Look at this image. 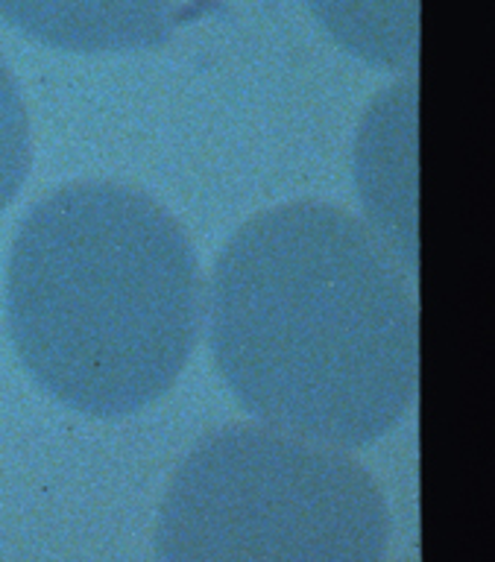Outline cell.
Masks as SVG:
<instances>
[{
	"mask_svg": "<svg viewBox=\"0 0 495 562\" xmlns=\"http://www.w3.org/2000/svg\"><path fill=\"white\" fill-rule=\"evenodd\" d=\"M214 360L267 428L361 448L416 398V302L372 228L323 202L265 211L214 263Z\"/></svg>",
	"mask_w": 495,
	"mask_h": 562,
	"instance_id": "1",
	"label": "cell"
},
{
	"mask_svg": "<svg viewBox=\"0 0 495 562\" xmlns=\"http://www.w3.org/2000/svg\"><path fill=\"white\" fill-rule=\"evenodd\" d=\"M21 363L71 411L121 419L168 393L200 337L191 240L150 196L68 184L21 223L7 276Z\"/></svg>",
	"mask_w": 495,
	"mask_h": 562,
	"instance_id": "2",
	"label": "cell"
},
{
	"mask_svg": "<svg viewBox=\"0 0 495 562\" xmlns=\"http://www.w3.org/2000/svg\"><path fill=\"white\" fill-rule=\"evenodd\" d=\"M390 507L340 448L267 425L203 439L170 481L159 562H384Z\"/></svg>",
	"mask_w": 495,
	"mask_h": 562,
	"instance_id": "3",
	"label": "cell"
},
{
	"mask_svg": "<svg viewBox=\"0 0 495 562\" xmlns=\"http://www.w3.org/2000/svg\"><path fill=\"white\" fill-rule=\"evenodd\" d=\"M416 86L402 82L379 97L358 138V193L375 237L405 270L416 267Z\"/></svg>",
	"mask_w": 495,
	"mask_h": 562,
	"instance_id": "4",
	"label": "cell"
},
{
	"mask_svg": "<svg viewBox=\"0 0 495 562\" xmlns=\"http://www.w3.org/2000/svg\"><path fill=\"white\" fill-rule=\"evenodd\" d=\"M179 0H0V18L30 38L71 53L159 47Z\"/></svg>",
	"mask_w": 495,
	"mask_h": 562,
	"instance_id": "5",
	"label": "cell"
},
{
	"mask_svg": "<svg viewBox=\"0 0 495 562\" xmlns=\"http://www.w3.org/2000/svg\"><path fill=\"white\" fill-rule=\"evenodd\" d=\"M323 30L358 59L414 70L419 53V0H308Z\"/></svg>",
	"mask_w": 495,
	"mask_h": 562,
	"instance_id": "6",
	"label": "cell"
},
{
	"mask_svg": "<svg viewBox=\"0 0 495 562\" xmlns=\"http://www.w3.org/2000/svg\"><path fill=\"white\" fill-rule=\"evenodd\" d=\"M30 117L10 65L0 56V211L24 188L30 173Z\"/></svg>",
	"mask_w": 495,
	"mask_h": 562,
	"instance_id": "7",
	"label": "cell"
}]
</instances>
